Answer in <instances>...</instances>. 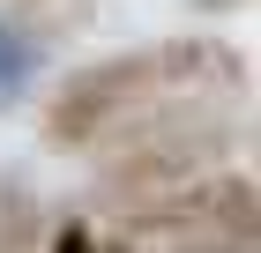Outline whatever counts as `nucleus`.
<instances>
[{"instance_id":"f03ea898","label":"nucleus","mask_w":261,"mask_h":253,"mask_svg":"<svg viewBox=\"0 0 261 253\" xmlns=\"http://www.w3.org/2000/svg\"><path fill=\"white\" fill-rule=\"evenodd\" d=\"M38 67H45V45L30 38L22 22H0V104H15Z\"/></svg>"},{"instance_id":"7ed1b4c3","label":"nucleus","mask_w":261,"mask_h":253,"mask_svg":"<svg viewBox=\"0 0 261 253\" xmlns=\"http://www.w3.org/2000/svg\"><path fill=\"white\" fill-rule=\"evenodd\" d=\"M0 253H30V216L15 186H0Z\"/></svg>"},{"instance_id":"20e7f679","label":"nucleus","mask_w":261,"mask_h":253,"mask_svg":"<svg viewBox=\"0 0 261 253\" xmlns=\"http://www.w3.org/2000/svg\"><path fill=\"white\" fill-rule=\"evenodd\" d=\"M194 253H246V238H231V246H217V238H209V246H194Z\"/></svg>"},{"instance_id":"f257e3e1","label":"nucleus","mask_w":261,"mask_h":253,"mask_svg":"<svg viewBox=\"0 0 261 253\" xmlns=\"http://www.w3.org/2000/svg\"><path fill=\"white\" fill-rule=\"evenodd\" d=\"M239 75L246 67H239V52L224 38H164L149 52H120V60H105V67H90V75H75L53 97V112H45V134L82 149V142H105V134H135L142 119L164 127L172 104L217 97Z\"/></svg>"}]
</instances>
